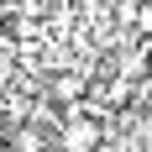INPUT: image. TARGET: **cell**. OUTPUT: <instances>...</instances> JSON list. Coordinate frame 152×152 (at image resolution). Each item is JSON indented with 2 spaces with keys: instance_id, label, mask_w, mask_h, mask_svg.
Returning a JSON list of instances; mask_svg holds the SVG:
<instances>
[{
  "instance_id": "obj_1",
  "label": "cell",
  "mask_w": 152,
  "mask_h": 152,
  "mask_svg": "<svg viewBox=\"0 0 152 152\" xmlns=\"http://www.w3.org/2000/svg\"><path fill=\"white\" fill-rule=\"evenodd\" d=\"M100 142H105V131H100L94 115H68L63 121V152H100Z\"/></svg>"
}]
</instances>
